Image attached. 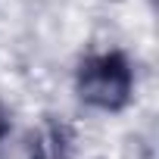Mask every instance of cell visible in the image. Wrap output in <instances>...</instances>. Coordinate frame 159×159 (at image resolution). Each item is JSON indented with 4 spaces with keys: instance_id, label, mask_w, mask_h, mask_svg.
I'll list each match as a JSON object with an SVG mask.
<instances>
[{
    "instance_id": "cell-1",
    "label": "cell",
    "mask_w": 159,
    "mask_h": 159,
    "mask_svg": "<svg viewBox=\"0 0 159 159\" xmlns=\"http://www.w3.org/2000/svg\"><path fill=\"white\" fill-rule=\"evenodd\" d=\"M75 88L88 106L119 112L134 94V69L119 50H97L78 62Z\"/></svg>"
},
{
    "instance_id": "cell-2",
    "label": "cell",
    "mask_w": 159,
    "mask_h": 159,
    "mask_svg": "<svg viewBox=\"0 0 159 159\" xmlns=\"http://www.w3.org/2000/svg\"><path fill=\"white\" fill-rule=\"evenodd\" d=\"M7 131H10V112H7L3 103H0V137H3Z\"/></svg>"
}]
</instances>
